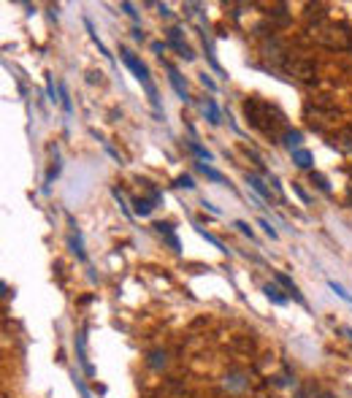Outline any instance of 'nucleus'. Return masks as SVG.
<instances>
[{"label":"nucleus","mask_w":352,"mask_h":398,"mask_svg":"<svg viewBox=\"0 0 352 398\" xmlns=\"http://www.w3.org/2000/svg\"><path fill=\"white\" fill-rule=\"evenodd\" d=\"M293 154V163L298 168H311V163H315V157H311V152H306V149H295V152H290Z\"/></svg>","instance_id":"obj_10"},{"label":"nucleus","mask_w":352,"mask_h":398,"mask_svg":"<svg viewBox=\"0 0 352 398\" xmlns=\"http://www.w3.org/2000/svg\"><path fill=\"white\" fill-rule=\"evenodd\" d=\"M152 49H154V52H158L160 57H163V49H166V44H160V41H152Z\"/></svg>","instance_id":"obj_31"},{"label":"nucleus","mask_w":352,"mask_h":398,"mask_svg":"<svg viewBox=\"0 0 352 398\" xmlns=\"http://www.w3.org/2000/svg\"><path fill=\"white\" fill-rule=\"evenodd\" d=\"M122 11H128V17H133V19L138 22V11H133V6H130V3H122Z\"/></svg>","instance_id":"obj_30"},{"label":"nucleus","mask_w":352,"mask_h":398,"mask_svg":"<svg viewBox=\"0 0 352 398\" xmlns=\"http://www.w3.org/2000/svg\"><path fill=\"white\" fill-rule=\"evenodd\" d=\"M201 41H203V49H206V57H209V65L214 68L217 73H222V68H220V62H217V57H214V46H211V41L206 38V33H201Z\"/></svg>","instance_id":"obj_13"},{"label":"nucleus","mask_w":352,"mask_h":398,"mask_svg":"<svg viewBox=\"0 0 352 398\" xmlns=\"http://www.w3.org/2000/svg\"><path fill=\"white\" fill-rule=\"evenodd\" d=\"M154 230H158L160 236H166L168 244L179 252V241H176V236H174V225H171V222H154Z\"/></svg>","instance_id":"obj_5"},{"label":"nucleus","mask_w":352,"mask_h":398,"mask_svg":"<svg viewBox=\"0 0 352 398\" xmlns=\"http://www.w3.org/2000/svg\"><path fill=\"white\" fill-rule=\"evenodd\" d=\"M187 146H190V149L195 152V157H198L201 163H211V160H214V154H211L206 146H201L198 141H187Z\"/></svg>","instance_id":"obj_15"},{"label":"nucleus","mask_w":352,"mask_h":398,"mask_svg":"<svg viewBox=\"0 0 352 398\" xmlns=\"http://www.w3.org/2000/svg\"><path fill=\"white\" fill-rule=\"evenodd\" d=\"M84 27H87V33H90V38H92V41L98 44L100 54H103V57H108V60H114V54L108 52V49H106V44H103V41H100V38H98V33H95V27H92V22H90V19H84Z\"/></svg>","instance_id":"obj_11"},{"label":"nucleus","mask_w":352,"mask_h":398,"mask_svg":"<svg viewBox=\"0 0 352 398\" xmlns=\"http://www.w3.org/2000/svg\"><path fill=\"white\" fill-rule=\"evenodd\" d=\"M149 366H152V369H160V366H166V352H152V355H149Z\"/></svg>","instance_id":"obj_23"},{"label":"nucleus","mask_w":352,"mask_h":398,"mask_svg":"<svg viewBox=\"0 0 352 398\" xmlns=\"http://www.w3.org/2000/svg\"><path fill=\"white\" fill-rule=\"evenodd\" d=\"M201 206H203V209H209V212H211V214H222V212H220V209H217L214 204H211V201H206V198H203V204H201Z\"/></svg>","instance_id":"obj_29"},{"label":"nucleus","mask_w":352,"mask_h":398,"mask_svg":"<svg viewBox=\"0 0 352 398\" xmlns=\"http://www.w3.org/2000/svg\"><path fill=\"white\" fill-rule=\"evenodd\" d=\"M168 44L174 46V49H176L179 54H182L184 60H195V52H192L190 46H187V44L182 41V30H179V27H171V30H168Z\"/></svg>","instance_id":"obj_2"},{"label":"nucleus","mask_w":352,"mask_h":398,"mask_svg":"<svg viewBox=\"0 0 352 398\" xmlns=\"http://www.w3.org/2000/svg\"><path fill=\"white\" fill-rule=\"evenodd\" d=\"M195 230H198V236H203V238L209 241V244H214L217 249H220V252H228V249H225V244H222V241H217L214 236H211V233H206V230H203V228H195Z\"/></svg>","instance_id":"obj_21"},{"label":"nucleus","mask_w":352,"mask_h":398,"mask_svg":"<svg viewBox=\"0 0 352 398\" xmlns=\"http://www.w3.org/2000/svg\"><path fill=\"white\" fill-rule=\"evenodd\" d=\"M176 187H184V190H195V182H192V176L182 174V176L176 179Z\"/></svg>","instance_id":"obj_25"},{"label":"nucleus","mask_w":352,"mask_h":398,"mask_svg":"<svg viewBox=\"0 0 352 398\" xmlns=\"http://www.w3.org/2000/svg\"><path fill=\"white\" fill-rule=\"evenodd\" d=\"M247 182H249V187L260 195V198H265V201H271V192H268V187L263 184V179L257 176V174H247Z\"/></svg>","instance_id":"obj_6"},{"label":"nucleus","mask_w":352,"mask_h":398,"mask_svg":"<svg viewBox=\"0 0 352 398\" xmlns=\"http://www.w3.org/2000/svg\"><path fill=\"white\" fill-rule=\"evenodd\" d=\"M293 190H295V195H298V198L303 201V204H309V195H306V192L301 190V184H293Z\"/></svg>","instance_id":"obj_28"},{"label":"nucleus","mask_w":352,"mask_h":398,"mask_svg":"<svg viewBox=\"0 0 352 398\" xmlns=\"http://www.w3.org/2000/svg\"><path fill=\"white\" fill-rule=\"evenodd\" d=\"M311 182H315L323 192H331V184H328V179L325 176H320V174H311Z\"/></svg>","instance_id":"obj_24"},{"label":"nucleus","mask_w":352,"mask_h":398,"mask_svg":"<svg viewBox=\"0 0 352 398\" xmlns=\"http://www.w3.org/2000/svg\"><path fill=\"white\" fill-rule=\"evenodd\" d=\"M60 106H62V111H65V114H73V103H70V98H68L65 84H60Z\"/></svg>","instance_id":"obj_17"},{"label":"nucleus","mask_w":352,"mask_h":398,"mask_svg":"<svg viewBox=\"0 0 352 398\" xmlns=\"http://www.w3.org/2000/svg\"><path fill=\"white\" fill-rule=\"evenodd\" d=\"M195 168H198V171H201V174L206 176V179H211V182H217V184H225V182H228V179H225V174H220L217 168H211L209 163H198ZM228 184H230V182H228Z\"/></svg>","instance_id":"obj_4"},{"label":"nucleus","mask_w":352,"mask_h":398,"mask_svg":"<svg viewBox=\"0 0 352 398\" xmlns=\"http://www.w3.org/2000/svg\"><path fill=\"white\" fill-rule=\"evenodd\" d=\"M257 225H260V228H263V233H265V236H268L271 241H277V238H279V233L271 228V222L265 220V217H260V220H257Z\"/></svg>","instance_id":"obj_20"},{"label":"nucleus","mask_w":352,"mask_h":398,"mask_svg":"<svg viewBox=\"0 0 352 398\" xmlns=\"http://www.w3.org/2000/svg\"><path fill=\"white\" fill-rule=\"evenodd\" d=\"M198 79H201V84H203V87H206V90H211V92H217V84H214V82L209 79V73H201Z\"/></svg>","instance_id":"obj_27"},{"label":"nucleus","mask_w":352,"mask_h":398,"mask_svg":"<svg viewBox=\"0 0 352 398\" xmlns=\"http://www.w3.org/2000/svg\"><path fill=\"white\" fill-rule=\"evenodd\" d=\"M206 114H209V122L211 125H220L222 122V114H220V108H217V103H214V98H206Z\"/></svg>","instance_id":"obj_16"},{"label":"nucleus","mask_w":352,"mask_h":398,"mask_svg":"<svg viewBox=\"0 0 352 398\" xmlns=\"http://www.w3.org/2000/svg\"><path fill=\"white\" fill-rule=\"evenodd\" d=\"M273 276H277V282H279V285H285L287 290H290V295H293V298L298 301V303H306V301H303V295H301V290H298V285H295L290 276H285V274H273Z\"/></svg>","instance_id":"obj_7"},{"label":"nucleus","mask_w":352,"mask_h":398,"mask_svg":"<svg viewBox=\"0 0 352 398\" xmlns=\"http://www.w3.org/2000/svg\"><path fill=\"white\" fill-rule=\"evenodd\" d=\"M166 71H168V79H171V87L176 90V95L184 100V103H190V92H187V87H184V82H182V76H179V71L174 65H168L166 62Z\"/></svg>","instance_id":"obj_3"},{"label":"nucleus","mask_w":352,"mask_h":398,"mask_svg":"<svg viewBox=\"0 0 352 398\" xmlns=\"http://www.w3.org/2000/svg\"><path fill=\"white\" fill-rule=\"evenodd\" d=\"M122 62L130 68V73L136 76V79L144 84V90H146V95H149L152 100V106L160 111V98H158V87H154V82H152V76H149V68H146V62H141L136 54H133L130 49H122Z\"/></svg>","instance_id":"obj_1"},{"label":"nucleus","mask_w":352,"mask_h":398,"mask_svg":"<svg viewBox=\"0 0 352 398\" xmlns=\"http://www.w3.org/2000/svg\"><path fill=\"white\" fill-rule=\"evenodd\" d=\"M263 293H265V298H268L271 303H277V306H285L287 303V298L282 295V290L277 285H263Z\"/></svg>","instance_id":"obj_8"},{"label":"nucleus","mask_w":352,"mask_h":398,"mask_svg":"<svg viewBox=\"0 0 352 398\" xmlns=\"http://www.w3.org/2000/svg\"><path fill=\"white\" fill-rule=\"evenodd\" d=\"M344 333H347V336L352 339V328H344Z\"/></svg>","instance_id":"obj_34"},{"label":"nucleus","mask_w":352,"mask_h":398,"mask_svg":"<svg viewBox=\"0 0 352 398\" xmlns=\"http://www.w3.org/2000/svg\"><path fill=\"white\" fill-rule=\"evenodd\" d=\"M158 201H160V198H154V201H149V198H138L136 204H133V206H136V214H138V217H149Z\"/></svg>","instance_id":"obj_12"},{"label":"nucleus","mask_w":352,"mask_h":398,"mask_svg":"<svg viewBox=\"0 0 352 398\" xmlns=\"http://www.w3.org/2000/svg\"><path fill=\"white\" fill-rule=\"evenodd\" d=\"M301 141H303V133H301V130H287V133H285V146H287L290 152L298 149Z\"/></svg>","instance_id":"obj_14"},{"label":"nucleus","mask_w":352,"mask_h":398,"mask_svg":"<svg viewBox=\"0 0 352 398\" xmlns=\"http://www.w3.org/2000/svg\"><path fill=\"white\" fill-rule=\"evenodd\" d=\"M158 11H160V17H171V9H168V6H163V3L158 6Z\"/></svg>","instance_id":"obj_32"},{"label":"nucleus","mask_w":352,"mask_h":398,"mask_svg":"<svg viewBox=\"0 0 352 398\" xmlns=\"http://www.w3.org/2000/svg\"><path fill=\"white\" fill-rule=\"evenodd\" d=\"M133 38H136V41H144V33H141V27L133 30Z\"/></svg>","instance_id":"obj_33"},{"label":"nucleus","mask_w":352,"mask_h":398,"mask_svg":"<svg viewBox=\"0 0 352 398\" xmlns=\"http://www.w3.org/2000/svg\"><path fill=\"white\" fill-rule=\"evenodd\" d=\"M290 71L298 76V79H311V76H315V68L311 65H293Z\"/></svg>","instance_id":"obj_19"},{"label":"nucleus","mask_w":352,"mask_h":398,"mask_svg":"<svg viewBox=\"0 0 352 398\" xmlns=\"http://www.w3.org/2000/svg\"><path fill=\"white\" fill-rule=\"evenodd\" d=\"M44 79H46V95H49V103H60V98L54 95V84H52V73H46Z\"/></svg>","instance_id":"obj_22"},{"label":"nucleus","mask_w":352,"mask_h":398,"mask_svg":"<svg viewBox=\"0 0 352 398\" xmlns=\"http://www.w3.org/2000/svg\"><path fill=\"white\" fill-rule=\"evenodd\" d=\"M233 225H236V228H239L241 233H244V236H249V238H255V233H252V228H249V225H247L244 220H236V222H233Z\"/></svg>","instance_id":"obj_26"},{"label":"nucleus","mask_w":352,"mask_h":398,"mask_svg":"<svg viewBox=\"0 0 352 398\" xmlns=\"http://www.w3.org/2000/svg\"><path fill=\"white\" fill-rule=\"evenodd\" d=\"M70 247H73V255L79 257L82 263L87 260V252H84V247H82V230L79 228H73V233H70Z\"/></svg>","instance_id":"obj_9"},{"label":"nucleus","mask_w":352,"mask_h":398,"mask_svg":"<svg viewBox=\"0 0 352 398\" xmlns=\"http://www.w3.org/2000/svg\"><path fill=\"white\" fill-rule=\"evenodd\" d=\"M328 287H331V290H333L336 295H339V298H341V301H347V303H349V306H352V295H349L347 290H344V287H341L339 282H333V279H328Z\"/></svg>","instance_id":"obj_18"}]
</instances>
